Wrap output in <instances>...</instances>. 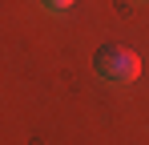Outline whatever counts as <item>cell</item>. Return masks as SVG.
Returning a JSON list of instances; mask_svg holds the SVG:
<instances>
[{"mask_svg":"<svg viewBox=\"0 0 149 145\" xmlns=\"http://www.w3.org/2000/svg\"><path fill=\"white\" fill-rule=\"evenodd\" d=\"M40 4H45L49 12H65V8H73L77 0H40Z\"/></svg>","mask_w":149,"mask_h":145,"instance_id":"obj_2","label":"cell"},{"mask_svg":"<svg viewBox=\"0 0 149 145\" xmlns=\"http://www.w3.org/2000/svg\"><path fill=\"white\" fill-rule=\"evenodd\" d=\"M93 65H97V77L109 85H133L141 77V56L129 45H101Z\"/></svg>","mask_w":149,"mask_h":145,"instance_id":"obj_1","label":"cell"}]
</instances>
